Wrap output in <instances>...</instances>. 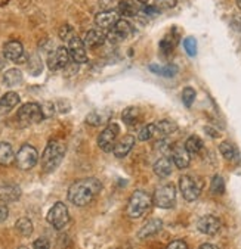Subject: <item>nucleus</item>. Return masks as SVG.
<instances>
[{"instance_id": "nucleus-16", "label": "nucleus", "mask_w": 241, "mask_h": 249, "mask_svg": "<svg viewBox=\"0 0 241 249\" xmlns=\"http://www.w3.org/2000/svg\"><path fill=\"white\" fill-rule=\"evenodd\" d=\"M119 21H120L119 12H116V11H104L95 17V24L98 25V28H101L104 31L105 30L110 31Z\"/></svg>"}, {"instance_id": "nucleus-3", "label": "nucleus", "mask_w": 241, "mask_h": 249, "mask_svg": "<svg viewBox=\"0 0 241 249\" xmlns=\"http://www.w3.org/2000/svg\"><path fill=\"white\" fill-rule=\"evenodd\" d=\"M153 205V196H150L147 192H143V190H136L132 197H130V201L127 204V217L129 218H139L142 217L143 214H145Z\"/></svg>"}, {"instance_id": "nucleus-24", "label": "nucleus", "mask_w": 241, "mask_h": 249, "mask_svg": "<svg viewBox=\"0 0 241 249\" xmlns=\"http://www.w3.org/2000/svg\"><path fill=\"white\" fill-rule=\"evenodd\" d=\"M178 130V125L170 121V120H163L160 123L156 124V137L159 139H164L170 134H173Z\"/></svg>"}, {"instance_id": "nucleus-39", "label": "nucleus", "mask_w": 241, "mask_h": 249, "mask_svg": "<svg viewBox=\"0 0 241 249\" xmlns=\"http://www.w3.org/2000/svg\"><path fill=\"white\" fill-rule=\"evenodd\" d=\"M60 37H61L64 41L70 43V41L76 37V34H74V30H73L70 25H64V27H61V30H60Z\"/></svg>"}, {"instance_id": "nucleus-9", "label": "nucleus", "mask_w": 241, "mask_h": 249, "mask_svg": "<svg viewBox=\"0 0 241 249\" xmlns=\"http://www.w3.org/2000/svg\"><path fill=\"white\" fill-rule=\"evenodd\" d=\"M120 133V127L116 123L108 124L98 137V146L104 152H113V149L117 143V136Z\"/></svg>"}, {"instance_id": "nucleus-33", "label": "nucleus", "mask_w": 241, "mask_h": 249, "mask_svg": "<svg viewBox=\"0 0 241 249\" xmlns=\"http://www.w3.org/2000/svg\"><path fill=\"white\" fill-rule=\"evenodd\" d=\"M156 137V124H148V125H143L139 133H138V139L141 142H147L150 139Z\"/></svg>"}, {"instance_id": "nucleus-6", "label": "nucleus", "mask_w": 241, "mask_h": 249, "mask_svg": "<svg viewBox=\"0 0 241 249\" xmlns=\"http://www.w3.org/2000/svg\"><path fill=\"white\" fill-rule=\"evenodd\" d=\"M17 117H18V121H20L22 125H33V124L40 123V121L44 118L41 105L34 104V102L24 104V105L20 108Z\"/></svg>"}, {"instance_id": "nucleus-43", "label": "nucleus", "mask_w": 241, "mask_h": 249, "mask_svg": "<svg viewBox=\"0 0 241 249\" xmlns=\"http://www.w3.org/2000/svg\"><path fill=\"white\" fill-rule=\"evenodd\" d=\"M8 215H9V210H8V207H6L5 204L0 202V223H3V221L8 218Z\"/></svg>"}, {"instance_id": "nucleus-31", "label": "nucleus", "mask_w": 241, "mask_h": 249, "mask_svg": "<svg viewBox=\"0 0 241 249\" xmlns=\"http://www.w3.org/2000/svg\"><path fill=\"white\" fill-rule=\"evenodd\" d=\"M20 189L15 186H3L0 187V199L2 201H15L20 197Z\"/></svg>"}, {"instance_id": "nucleus-27", "label": "nucleus", "mask_w": 241, "mask_h": 249, "mask_svg": "<svg viewBox=\"0 0 241 249\" xmlns=\"http://www.w3.org/2000/svg\"><path fill=\"white\" fill-rule=\"evenodd\" d=\"M3 83L8 87H17L22 83V72L17 68L8 70L3 75Z\"/></svg>"}, {"instance_id": "nucleus-23", "label": "nucleus", "mask_w": 241, "mask_h": 249, "mask_svg": "<svg viewBox=\"0 0 241 249\" xmlns=\"http://www.w3.org/2000/svg\"><path fill=\"white\" fill-rule=\"evenodd\" d=\"M15 157L17 155L9 143H6V142L0 143V165H3V167L11 165L15 161Z\"/></svg>"}, {"instance_id": "nucleus-47", "label": "nucleus", "mask_w": 241, "mask_h": 249, "mask_svg": "<svg viewBox=\"0 0 241 249\" xmlns=\"http://www.w3.org/2000/svg\"><path fill=\"white\" fill-rule=\"evenodd\" d=\"M237 5H238V8L241 9V0H237Z\"/></svg>"}, {"instance_id": "nucleus-1", "label": "nucleus", "mask_w": 241, "mask_h": 249, "mask_svg": "<svg viewBox=\"0 0 241 249\" xmlns=\"http://www.w3.org/2000/svg\"><path fill=\"white\" fill-rule=\"evenodd\" d=\"M102 184L98 178L86 177L74 181L68 189V199L76 207H86L101 192Z\"/></svg>"}, {"instance_id": "nucleus-44", "label": "nucleus", "mask_w": 241, "mask_h": 249, "mask_svg": "<svg viewBox=\"0 0 241 249\" xmlns=\"http://www.w3.org/2000/svg\"><path fill=\"white\" fill-rule=\"evenodd\" d=\"M199 249H219V248L216 245H213V243H203V245L199 246Z\"/></svg>"}, {"instance_id": "nucleus-40", "label": "nucleus", "mask_w": 241, "mask_h": 249, "mask_svg": "<svg viewBox=\"0 0 241 249\" xmlns=\"http://www.w3.org/2000/svg\"><path fill=\"white\" fill-rule=\"evenodd\" d=\"M166 249H188V245L183 240H173L169 243Z\"/></svg>"}, {"instance_id": "nucleus-12", "label": "nucleus", "mask_w": 241, "mask_h": 249, "mask_svg": "<svg viewBox=\"0 0 241 249\" xmlns=\"http://www.w3.org/2000/svg\"><path fill=\"white\" fill-rule=\"evenodd\" d=\"M170 160L173 161V164L179 168L183 170L189 165L191 162V154L185 149V144L176 143L172 146V151H170Z\"/></svg>"}, {"instance_id": "nucleus-17", "label": "nucleus", "mask_w": 241, "mask_h": 249, "mask_svg": "<svg viewBox=\"0 0 241 249\" xmlns=\"http://www.w3.org/2000/svg\"><path fill=\"white\" fill-rule=\"evenodd\" d=\"M107 40V34L104 33V30L101 28H92L86 33L84 36V46L89 47V49H96V47H100L105 43Z\"/></svg>"}, {"instance_id": "nucleus-45", "label": "nucleus", "mask_w": 241, "mask_h": 249, "mask_svg": "<svg viewBox=\"0 0 241 249\" xmlns=\"http://www.w3.org/2000/svg\"><path fill=\"white\" fill-rule=\"evenodd\" d=\"M5 56H2V55H0V70H2L3 67H5Z\"/></svg>"}, {"instance_id": "nucleus-26", "label": "nucleus", "mask_w": 241, "mask_h": 249, "mask_svg": "<svg viewBox=\"0 0 241 249\" xmlns=\"http://www.w3.org/2000/svg\"><path fill=\"white\" fill-rule=\"evenodd\" d=\"M219 151H221L222 157H223L226 161H229V162H238V161H240V154H238V151H237V147H235L234 144H231L229 142L221 143Z\"/></svg>"}, {"instance_id": "nucleus-10", "label": "nucleus", "mask_w": 241, "mask_h": 249, "mask_svg": "<svg viewBox=\"0 0 241 249\" xmlns=\"http://www.w3.org/2000/svg\"><path fill=\"white\" fill-rule=\"evenodd\" d=\"M70 52L68 49L65 47H58L55 49L54 52L49 53L47 56V67H49L52 71H58V70H62L68 65L70 62Z\"/></svg>"}, {"instance_id": "nucleus-46", "label": "nucleus", "mask_w": 241, "mask_h": 249, "mask_svg": "<svg viewBox=\"0 0 241 249\" xmlns=\"http://www.w3.org/2000/svg\"><path fill=\"white\" fill-rule=\"evenodd\" d=\"M136 2H138V3H143V5H145V3L148 2V0H136Z\"/></svg>"}, {"instance_id": "nucleus-4", "label": "nucleus", "mask_w": 241, "mask_h": 249, "mask_svg": "<svg viewBox=\"0 0 241 249\" xmlns=\"http://www.w3.org/2000/svg\"><path fill=\"white\" fill-rule=\"evenodd\" d=\"M179 190L185 201L194 202L199 199L203 190V180L194 176H182L179 178Z\"/></svg>"}, {"instance_id": "nucleus-48", "label": "nucleus", "mask_w": 241, "mask_h": 249, "mask_svg": "<svg viewBox=\"0 0 241 249\" xmlns=\"http://www.w3.org/2000/svg\"><path fill=\"white\" fill-rule=\"evenodd\" d=\"M20 249H28V248H27V246H21Z\"/></svg>"}, {"instance_id": "nucleus-30", "label": "nucleus", "mask_w": 241, "mask_h": 249, "mask_svg": "<svg viewBox=\"0 0 241 249\" xmlns=\"http://www.w3.org/2000/svg\"><path fill=\"white\" fill-rule=\"evenodd\" d=\"M15 230L18 231V234H21V236H24V237H28V236H31L34 227H33L31 220L22 217V218H20V220L15 223Z\"/></svg>"}, {"instance_id": "nucleus-11", "label": "nucleus", "mask_w": 241, "mask_h": 249, "mask_svg": "<svg viewBox=\"0 0 241 249\" xmlns=\"http://www.w3.org/2000/svg\"><path fill=\"white\" fill-rule=\"evenodd\" d=\"M133 33V28L132 25L124 21V19H120L107 34V38L111 41V43H120L126 38H129Z\"/></svg>"}, {"instance_id": "nucleus-20", "label": "nucleus", "mask_w": 241, "mask_h": 249, "mask_svg": "<svg viewBox=\"0 0 241 249\" xmlns=\"http://www.w3.org/2000/svg\"><path fill=\"white\" fill-rule=\"evenodd\" d=\"M161 229H163V223H161V220H159V218H153V220H150V221H147L145 224H143V227H142V229L139 230V233H138V237H139V239H147V237H151V236L157 234Z\"/></svg>"}, {"instance_id": "nucleus-29", "label": "nucleus", "mask_w": 241, "mask_h": 249, "mask_svg": "<svg viewBox=\"0 0 241 249\" xmlns=\"http://www.w3.org/2000/svg\"><path fill=\"white\" fill-rule=\"evenodd\" d=\"M185 149L191 155H197L203 151V140L197 136H191L185 142Z\"/></svg>"}, {"instance_id": "nucleus-42", "label": "nucleus", "mask_w": 241, "mask_h": 249, "mask_svg": "<svg viewBox=\"0 0 241 249\" xmlns=\"http://www.w3.org/2000/svg\"><path fill=\"white\" fill-rule=\"evenodd\" d=\"M41 109H43V115H44V118H46V117H52V115H54V112H55V109H54V105H52V104H44V105H41Z\"/></svg>"}, {"instance_id": "nucleus-21", "label": "nucleus", "mask_w": 241, "mask_h": 249, "mask_svg": "<svg viewBox=\"0 0 241 249\" xmlns=\"http://www.w3.org/2000/svg\"><path fill=\"white\" fill-rule=\"evenodd\" d=\"M117 12L119 15L130 18V17H136L141 12V8L136 0H121L117 6Z\"/></svg>"}, {"instance_id": "nucleus-25", "label": "nucleus", "mask_w": 241, "mask_h": 249, "mask_svg": "<svg viewBox=\"0 0 241 249\" xmlns=\"http://www.w3.org/2000/svg\"><path fill=\"white\" fill-rule=\"evenodd\" d=\"M154 173L160 178L169 177L172 174V160L167 157H161L160 160H157V162L154 164Z\"/></svg>"}, {"instance_id": "nucleus-8", "label": "nucleus", "mask_w": 241, "mask_h": 249, "mask_svg": "<svg viewBox=\"0 0 241 249\" xmlns=\"http://www.w3.org/2000/svg\"><path fill=\"white\" fill-rule=\"evenodd\" d=\"M47 223H49L54 229L61 230L67 226L68 220H70V214L67 207L62 202H57L47 213Z\"/></svg>"}, {"instance_id": "nucleus-34", "label": "nucleus", "mask_w": 241, "mask_h": 249, "mask_svg": "<svg viewBox=\"0 0 241 249\" xmlns=\"http://www.w3.org/2000/svg\"><path fill=\"white\" fill-rule=\"evenodd\" d=\"M176 41H178V37L173 38L172 34L166 36V37L160 41V49H161V52L166 53V55H169V53L173 51V49L176 47Z\"/></svg>"}, {"instance_id": "nucleus-22", "label": "nucleus", "mask_w": 241, "mask_h": 249, "mask_svg": "<svg viewBox=\"0 0 241 249\" xmlns=\"http://www.w3.org/2000/svg\"><path fill=\"white\" fill-rule=\"evenodd\" d=\"M18 104H20V96L15 91H8L6 94L0 97V114L9 112Z\"/></svg>"}, {"instance_id": "nucleus-35", "label": "nucleus", "mask_w": 241, "mask_h": 249, "mask_svg": "<svg viewBox=\"0 0 241 249\" xmlns=\"http://www.w3.org/2000/svg\"><path fill=\"white\" fill-rule=\"evenodd\" d=\"M196 90L192 89V87H185L183 89V91H182V101H183V105L186 107V108H189L192 104H194V101H196Z\"/></svg>"}, {"instance_id": "nucleus-18", "label": "nucleus", "mask_w": 241, "mask_h": 249, "mask_svg": "<svg viewBox=\"0 0 241 249\" xmlns=\"http://www.w3.org/2000/svg\"><path fill=\"white\" fill-rule=\"evenodd\" d=\"M135 144V137L127 134L124 137H121L120 140H117L114 149H113V152L117 158H124L130 151H132V147Z\"/></svg>"}, {"instance_id": "nucleus-32", "label": "nucleus", "mask_w": 241, "mask_h": 249, "mask_svg": "<svg viewBox=\"0 0 241 249\" xmlns=\"http://www.w3.org/2000/svg\"><path fill=\"white\" fill-rule=\"evenodd\" d=\"M150 70L159 75L163 77H173L178 72V68L175 65H167V67H159V65H150Z\"/></svg>"}, {"instance_id": "nucleus-13", "label": "nucleus", "mask_w": 241, "mask_h": 249, "mask_svg": "<svg viewBox=\"0 0 241 249\" xmlns=\"http://www.w3.org/2000/svg\"><path fill=\"white\" fill-rule=\"evenodd\" d=\"M222 227V223L218 217L215 215H204L197 221V229L200 233L207 234V236H215Z\"/></svg>"}, {"instance_id": "nucleus-7", "label": "nucleus", "mask_w": 241, "mask_h": 249, "mask_svg": "<svg viewBox=\"0 0 241 249\" xmlns=\"http://www.w3.org/2000/svg\"><path fill=\"white\" fill-rule=\"evenodd\" d=\"M37 161H39V154L36 151V147L31 146V144L21 146V149H20L17 157H15L17 167L20 170H24V171H28L33 167H36Z\"/></svg>"}, {"instance_id": "nucleus-38", "label": "nucleus", "mask_w": 241, "mask_h": 249, "mask_svg": "<svg viewBox=\"0 0 241 249\" xmlns=\"http://www.w3.org/2000/svg\"><path fill=\"white\" fill-rule=\"evenodd\" d=\"M176 6V0H156L154 8L157 11H169Z\"/></svg>"}, {"instance_id": "nucleus-28", "label": "nucleus", "mask_w": 241, "mask_h": 249, "mask_svg": "<svg viewBox=\"0 0 241 249\" xmlns=\"http://www.w3.org/2000/svg\"><path fill=\"white\" fill-rule=\"evenodd\" d=\"M139 118H141L139 109H138V108H133V107L126 108V109L123 111V114H121V120H123V123H124L126 125H129V127L136 125V124L139 123Z\"/></svg>"}, {"instance_id": "nucleus-2", "label": "nucleus", "mask_w": 241, "mask_h": 249, "mask_svg": "<svg viewBox=\"0 0 241 249\" xmlns=\"http://www.w3.org/2000/svg\"><path fill=\"white\" fill-rule=\"evenodd\" d=\"M65 155V146L64 143L58 142V140H52L47 143V146L44 147L43 155H41V168L44 173H52L55 171L62 158Z\"/></svg>"}, {"instance_id": "nucleus-19", "label": "nucleus", "mask_w": 241, "mask_h": 249, "mask_svg": "<svg viewBox=\"0 0 241 249\" xmlns=\"http://www.w3.org/2000/svg\"><path fill=\"white\" fill-rule=\"evenodd\" d=\"M111 118V111L110 109H98V111H93L86 117V123L93 125V127H98V125H105L108 124Z\"/></svg>"}, {"instance_id": "nucleus-5", "label": "nucleus", "mask_w": 241, "mask_h": 249, "mask_svg": "<svg viewBox=\"0 0 241 249\" xmlns=\"http://www.w3.org/2000/svg\"><path fill=\"white\" fill-rule=\"evenodd\" d=\"M175 202H176V187H175L173 183L161 184V186H159V187L154 190V195H153V204H154L157 208L170 210V208H173Z\"/></svg>"}, {"instance_id": "nucleus-36", "label": "nucleus", "mask_w": 241, "mask_h": 249, "mask_svg": "<svg viewBox=\"0 0 241 249\" xmlns=\"http://www.w3.org/2000/svg\"><path fill=\"white\" fill-rule=\"evenodd\" d=\"M183 49L189 56L197 55V40L194 37H186L183 40Z\"/></svg>"}, {"instance_id": "nucleus-37", "label": "nucleus", "mask_w": 241, "mask_h": 249, "mask_svg": "<svg viewBox=\"0 0 241 249\" xmlns=\"http://www.w3.org/2000/svg\"><path fill=\"white\" fill-rule=\"evenodd\" d=\"M212 192L215 195H222L225 192V181L221 176H215L212 180V186H210Z\"/></svg>"}, {"instance_id": "nucleus-41", "label": "nucleus", "mask_w": 241, "mask_h": 249, "mask_svg": "<svg viewBox=\"0 0 241 249\" xmlns=\"http://www.w3.org/2000/svg\"><path fill=\"white\" fill-rule=\"evenodd\" d=\"M33 249H49V242H47L46 239L40 237L34 242L33 245Z\"/></svg>"}, {"instance_id": "nucleus-15", "label": "nucleus", "mask_w": 241, "mask_h": 249, "mask_svg": "<svg viewBox=\"0 0 241 249\" xmlns=\"http://www.w3.org/2000/svg\"><path fill=\"white\" fill-rule=\"evenodd\" d=\"M68 52H70L71 59L76 64H84V62H87L86 46H84V43L77 36L68 43Z\"/></svg>"}, {"instance_id": "nucleus-14", "label": "nucleus", "mask_w": 241, "mask_h": 249, "mask_svg": "<svg viewBox=\"0 0 241 249\" xmlns=\"http://www.w3.org/2000/svg\"><path fill=\"white\" fill-rule=\"evenodd\" d=\"M3 56L12 62H24L25 61V55H24V47L20 41L12 40L8 41L3 46Z\"/></svg>"}]
</instances>
